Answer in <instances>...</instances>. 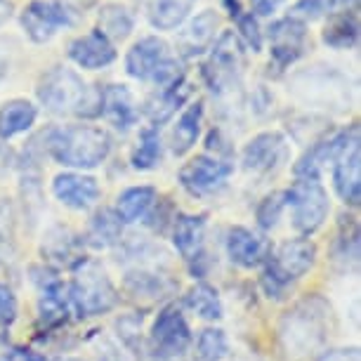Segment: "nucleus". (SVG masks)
Here are the masks:
<instances>
[{"label":"nucleus","mask_w":361,"mask_h":361,"mask_svg":"<svg viewBox=\"0 0 361 361\" xmlns=\"http://www.w3.org/2000/svg\"><path fill=\"white\" fill-rule=\"evenodd\" d=\"M15 238V215L8 201H0V246H8Z\"/></svg>","instance_id":"nucleus-41"},{"label":"nucleus","mask_w":361,"mask_h":361,"mask_svg":"<svg viewBox=\"0 0 361 361\" xmlns=\"http://www.w3.org/2000/svg\"><path fill=\"white\" fill-rule=\"evenodd\" d=\"M99 116H104L109 126L118 128V130H128L130 126L137 123L140 109L135 104V97L128 85L111 83L102 87L99 94Z\"/></svg>","instance_id":"nucleus-19"},{"label":"nucleus","mask_w":361,"mask_h":361,"mask_svg":"<svg viewBox=\"0 0 361 361\" xmlns=\"http://www.w3.org/2000/svg\"><path fill=\"white\" fill-rule=\"evenodd\" d=\"M231 163L215 156H196L180 170V185L192 196H206L224 187L231 175Z\"/></svg>","instance_id":"nucleus-13"},{"label":"nucleus","mask_w":361,"mask_h":361,"mask_svg":"<svg viewBox=\"0 0 361 361\" xmlns=\"http://www.w3.org/2000/svg\"><path fill=\"white\" fill-rule=\"evenodd\" d=\"M161 135H159V128L154 126H147L140 130V140L135 145L133 154H130V163L135 170H154L159 166L161 161Z\"/></svg>","instance_id":"nucleus-33"},{"label":"nucleus","mask_w":361,"mask_h":361,"mask_svg":"<svg viewBox=\"0 0 361 361\" xmlns=\"http://www.w3.org/2000/svg\"><path fill=\"white\" fill-rule=\"evenodd\" d=\"M71 8L64 3H54V0H31L29 5L19 15L24 33L33 43H47L59 29L73 26L76 19L71 15Z\"/></svg>","instance_id":"nucleus-10"},{"label":"nucleus","mask_w":361,"mask_h":361,"mask_svg":"<svg viewBox=\"0 0 361 361\" xmlns=\"http://www.w3.org/2000/svg\"><path fill=\"white\" fill-rule=\"evenodd\" d=\"M66 3H69V5H76V8H87V5H92L94 0H66ZM66 3H64V5H66Z\"/></svg>","instance_id":"nucleus-49"},{"label":"nucleus","mask_w":361,"mask_h":361,"mask_svg":"<svg viewBox=\"0 0 361 361\" xmlns=\"http://www.w3.org/2000/svg\"><path fill=\"white\" fill-rule=\"evenodd\" d=\"M203 234H206V215H180L173 224V243L177 253L192 262L203 253Z\"/></svg>","instance_id":"nucleus-22"},{"label":"nucleus","mask_w":361,"mask_h":361,"mask_svg":"<svg viewBox=\"0 0 361 361\" xmlns=\"http://www.w3.org/2000/svg\"><path fill=\"white\" fill-rule=\"evenodd\" d=\"M69 59L73 64H78L80 69L97 71L106 69L109 64L116 62V47L104 33L97 29L85 33V36L73 38L69 43Z\"/></svg>","instance_id":"nucleus-17"},{"label":"nucleus","mask_w":361,"mask_h":361,"mask_svg":"<svg viewBox=\"0 0 361 361\" xmlns=\"http://www.w3.org/2000/svg\"><path fill=\"white\" fill-rule=\"evenodd\" d=\"M123 236V222L116 210L111 208H102L90 217V224H87L85 231V243L97 250L111 248L121 241Z\"/></svg>","instance_id":"nucleus-24"},{"label":"nucleus","mask_w":361,"mask_h":361,"mask_svg":"<svg viewBox=\"0 0 361 361\" xmlns=\"http://www.w3.org/2000/svg\"><path fill=\"white\" fill-rule=\"evenodd\" d=\"M17 319V298L12 288L5 283H0V324L10 326Z\"/></svg>","instance_id":"nucleus-40"},{"label":"nucleus","mask_w":361,"mask_h":361,"mask_svg":"<svg viewBox=\"0 0 361 361\" xmlns=\"http://www.w3.org/2000/svg\"><path fill=\"white\" fill-rule=\"evenodd\" d=\"M345 5V12H357L359 8V0H340Z\"/></svg>","instance_id":"nucleus-48"},{"label":"nucleus","mask_w":361,"mask_h":361,"mask_svg":"<svg viewBox=\"0 0 361 361\" xmlns=\"http://www.w3.org/2000/svg\"><path fill=\"white\" fill-rule=\"evenodd\" d=\"M52 194L71 210H87L99 199L97 180L83 173H62L52 180Z\"/></svg>","instance_id":"nucleus-18"},{"label":"nucleus","mask_w":361,"mask_h":361,"mask_svg":"<svg viewBox=\"0 0 361 361\" xmlns=\"http://www.w3.org/2000/svg\"><path fill=\"white\" fill-rule=\"evenodd\" d=\"M317 361H361L359 347H338V350H326Z\"/></svg>","instance_id":"nucleus-42"},{"label":"nucleus","mask_w":361,"mask_h":361,"mask_svg":"<svg viewBox=\"0 0 361 361\" xmlns=\"http://www.w3.org/2000/svg\"><path fill=\"white\" fill-rule=\"evenodd\" d=\"M10 17H12V3L10 0H0V26L8 24Z\"/></svg>","instance_id":"nucleus-46"},{"label":"nucleus","mask_w":361,"mask_h":361,"mask_svg":"<svg viewBox=\"0 0 361 361\" xmlns=\"http://www.w3.org/2000/svg\"><path fill=\"white\" fill-rule=\"evenodd\" d=\"M156 203V189L154 187H130L118 196L116 203V213H118L121 222H140L142 217L149 215V210Z\"/></svg>","instance_id":"nucleus-31"},{"label":"nucleus","mask_w":361,"mask_h":361,"mask_svg":"<svg viewBox=\"0 0 361 361\" xmlns=\"http://www.w3.org/2000/svg\"><path fill=\"white\" fill-rule=\"evenodd\" d=\"M354 135H359V126L357 123L345 128V130H340L336 135H331V137H324L322 142H317V145H312L307 152H305L302 159L295 163V168H293L295 177H310V180H319L322 168L329 161L338 159L340 152L347 147V142H350Z\"/></svg>","instance_id":"nucleus-16"},{"label":"nucleus","mask_w":361,"mask_h":361,"mask_svg":"<svg viewBox=\"0 0 361 361\" xmlns=\"http://www.w3.org/2000/svg\"><path fill=\"white\" fill-rule=\"evenodd\" d=\"M333 262L340 264L343 269L357 267L359 262V224L357 217L343 215L338 222V234L333 241Z\"/></svg>","instance_id":"nucleus-28"},{"label":"nucleus","mask_w":361,"mask_h":361,"mask_svg":"<svg viewBox=\"0 0 361 361\" xmlns=\"http://www.w3.org/2000/svg\"><path fill=\"white\" fill-rule=\"evenodd\" d=\"M331 307L322 298H305L293 307L281 322V343L293 357L317 352V347L326 340V324H329Z\"/></svg>","instance_id":"nucleus-3"},{"label":"nucleus","mask_w":361,"mask_h":361,"mask_svg":"<svg viewBox=\"0 0 361 361\" xmlns=\"http://www.w3.org/2000/svg\"><path fill=\"white\" fill-rule=\"evenodd\" d=\"M338 5V0H298L295 8H293V12L305 19H319L324 15H331L333 8Z\"/></svg>","instance_id":"nucleus-39"},{"label":"nucleus","mask_w":361,"mask_h":361,"mask_svg":"<svg viewBox=\"0 0 361 361\" xmlns=\"http://www.w3.org/2000/svg\"><path fill=\"white\" fill-rule=\"evenodd\" d=\"M264 260H267V264L262 269V288L267 293V298L279 300L283 298L286 288L295 279L305 276L314 267L317 246L310 238H293V241L281 243Z\"/></svg>","instance_id":"nucleus-5"},{"label":"nucleus","mask_w":361,"mask_h":361,"mask_svg":"<svg viewBox=\"0 0 361 361\" xmlns=\"http://www.w3.org/2000/svg\"><path fill=\"white\" fill-rule=\"evenodd\" d=\"M196 352H199L201 361H222L229 352V343L224 331L222 329L201 331L199 340H196Z\"/></svg>","instance_id":"nucleus-36"},{"label":"nucleus","mask_w":361,"mask_h":361,"mask_svg":"<svg viewBox=\"0 0 361 361\" xmlns=\"http://www.w3.org/2000/svg\"><path fill=\"white\" fill-rule=\"evenodd\" d=\"M97 361H126V357L121 354V350L111 343H102L99 350H97Z\"/></svg>","instance_id":"nucleus-45"},{"label":"nucleus","mask_w":361,"mask_h":361,"mask_svg":"<svg viewBox=\"0 0 361 361\" xmlns=\"http://www.w3.org/2000/svg\"><path fill=\"white\" fill-rule=\"evenodd\" d=\"M213 54L206 64H203V78H206L208 87L215 94H224L238 85L241 78V64H243V45L236 38L234 31L220 33V38H215L213 43Z\"/></svg>","instance_id":"nucleus-8"},{"label":"nucleus","mask_w":361,"mask_h":361,"mask_svg":"<svg viewBox=\"0 0 361 361\" xmlns=\"http://www.w3.org/2000/svg\"><path fill=\"white\" fill-rule=\"evenodd\" d=\"M283 3H286V0H250L255 17H271Z\"/></svg>","instance_id":"nucleus-43"},{"label":"nucleus","mask_w":361,"mask_h":361,"mask_svg":"<svg viewBox=\"0 0 361 361\" xmlns=\"http://www.w3.org/2000/svg\"><path fill=\"white\" fill-rule=\"evenodd\" d=\"M201 123L203 102H194V104H189L182 111V116L177 118V126L173 128V135H170V147H173L175 156H185L196 145V140L201 135Z\"/></svg>","instance_id":"nucleus-26"},{"label":"nucleus","mask_w":361,"mask_h":361,"mask_svg":"<svg viewBox=\"0 0 361 361\" xmlns=\"http://www.w3.org/2000/svg\"><path fill=\"white\" fill-rule=\"evenodd\" d=\"M187 307L196 312L201 319H208V322H215V319H222V300L220 293H217L213 286L208 283H196L192 290L185 295Z\"/></svg>","instance_id":"nucleus-34"},{"label":"nucleus","mask_w":361,"mask_h":361,"mask_svg":"<svg viewBox=\"0 0 361 361\" xmlns=\"http://www.w3.org/2000/svg\"><path fill=\"white\" fill-rule=\"evenodd\" d=\"M243 168L248 173L257 175H269L279 170L288 159V142L281 133H260L243 147Z\"/></svg>","instance_id":"nucleus-14"},{"label":"nucleus","mask_w":361,"mask_h":361,"mask_svg":"<svg viewBox=\"0 0 361 361\" xmlns=\"http://www.w3.org/2000/svg\"><path fill=\"white\" fill-rule=\"evenodd\" d=\"M220 29V15L215 10H203L196 15L177 38V50L182 57H199L215 43V31Z\"/></svg>","instance_id":"nucleus-20"},{"label":"nucleus","mask_w":361,"mask_h":361,"mask_svg":"<svg viewBox=\"0 0 361 361\" xmlns=\"http://www.w3.org/2000/svg\"><path fill=\"white\" fill-rule=\"evenodd\" d=\"M5 361H45L43 354L29 350V347H15V350L8 352Z\"/></svg>","instance_id":"nucleus-44"},{"label":"nucleus","mask_w":361,"mask_h":361,"mask_svg":"<svg viewBox=\"0 0 361 361\" xmlns=\"http://www.w3.org/2000/svg\"><path fill=\"white\" fill-rule=\"evenodd\" d=\"M269 54H271V64L274 69L283 71L290 64H295L310 45V33L307 24L298 17H283L276 19L269 26Z\"/></svg>","instance_id":"nucleus-11"},{"label":"nucleus","mask_w":361,"mask_h":361,"mask_svg":"<svg viewBox=\"0 0 361 361\" xmlns=\"http://www.w3.org/2000/svg\"><path fill=\"white\" fill-rule=\"evenodd\" d=\"M38 118V109L29 99H10L0 106V137L10 140L31 130Z\"/></svg>","instance_id":"nucleus-25"},{"label":"nucleus","mask_w":361,"mask_h":361,"mask_svg":"<svg viewBox=\"0 0 361 361\" xmlns=\"http://www.w3.org/2000/svg\"><path fill=\"white\" fill-rule=\"evenodd\" d=\"M126 290L135 298H147V300H156L163 298L168 293L175 290V281H170L168 276H163L161 271L154 269H135L128 271L126 276Z\"/></svg>","instance_id":"nucleus-27"},{"label":"nucleus","mask_w":361,"mask_h":361,"mask_svg":"<svg viewBox=\"0 0 361 361\" xmlns=\"http://www.w3.org/2000/svg\"><path fill=\"white\" fill-rule=\"evenodd\" d=\"M286 206L293 208V227L300 236H312L329 217L331 201L324 185L310 177H298L286 192Z\"/></svg>","instance_id":"nucleus-7"},{"label":"nucleus","mask_w":361,"mask_h":361,"mask_svg":"<svg viewBox=\"0 0 361 361\" xmlns=\"http://www.w3.org/2000/svg\"><path fill=\"white\" fill-rule=\"evenodd\" d=\"M224 246H227L229 260L246 269L257 267V264L264 262V257H267V243H264L255 231H250L246 227H231L227 231Z\"/></svg>","instance_id":"nucleus-21"},{"label":"nucleus","mask_w":361,"mask_h":361,"mask_svg":"<svg viewBox=\"0 0 361 361\" xmlns=\"http://www.w3.org/2000/svg\"><path fill=\"white\" fill-rule=\"evenodd\" d=\"M222 5L227 8V12H229V15L234 17V19H238V17L243 15V12H241V5H238V0H222Z\"/></svg>","instance_id":"nucleus-47"},{"label":"nucleus","mask_w":361,"mask_h":361,"mask_svg":"<svg viewBox=\"0 0 361 361\" xmlns=\"http://www.w3.org/2000/svg\"><path fill=\"white\" fill-rule=\"evenodd\" d=\"M69 293L73 310L80 319L102 317L111 312L118 302V293H116L106 269L97 260H87V257L73 267Z\"/></svg>","instance_id":"nucleus-4"},{"label":"nucleus","mask_w":361,"mask_h":361,"mask_svg":"<svg viewBox=\"0 0 361 361\" xmlns=\"http://www.w3.org/2000/svg\"><path fill=\"white\" fill-rule=\"evenodd\" d=\"M187 3L182 0H156L149 10V22L159 31H173L187 19Z\"/></svg>","instance_id":"nucleus-35"},{"label":"nucleus","mask_w":361,"mask_h":361,"mask_svg":"<svg viewBox=\"0 0 361 361\" xmlns=\"http://www.w3.org/2000/svg\"><path fill=\"white\" fill-rule=\"evenodd\" d=\"M126 71L130 78L145 80V83H156L161 87H168L177 78H182L180 62L175 59L170 45L159 36L142 38L128 50Z\"/></svg>","instance_id":"nucleus-6"},{"label":"nucleus","mask_w":361,"mask_h":361,"mask_svg":"<svg viewBox=\"0 0 361 361\" xmlns=\"http://www.w3.org/2000/svg\"><path fill=\"white\" fill-rule=\"evenodd\" d=\"M80 246H83V241H80L73 231L64 229V227H52L45 234L43 255L47 257V260L64 264V267H76V264L83 260L78 253Z\"/></svg>","instance_id":"nucleus-23"},{"label":"nucleus","mask_w":361,"mask_h":361,"mask_svg":"<svg viewBox=\"0 0 361 361\" xmlns=\"http://www.w3.org/2000/svg\"><path fill=\"white\" fill-rule=\"evenodd\" d=\"M361 149L359 135L347 142V147L336 159V170H333V185L345 206L357 208L361 201Z\"/></svg>","instance_id":"nucleus-15"},{"label":"nucleus","mask_w":361,"mask_h":361,"mask_svg":"<svg viewBox=\"0 0 361 361\" xmlns=\"http://www.w3.org/2000/svg\"><path fill=\"white\" fill-rule=\"evenodd\" d=\"M57 361H80V359H71V357H66V359H57Z\"/></svg>","instance_id":"nucleus-50"},{"label":"nucleus","mask_w":361,"mask_h":361,"mask_svg":"<svg viewBox=\"0 0 361 361\" xmlns=\"http://www.w3.org/2000/svg\"><path fill=\"white\" fill-rule=\"evenodd\" d=\"M135 26L133 12L121 3H109L99 10V33L109 40H126Z\"/></svg>","instance_id":"nucleus-32"},{"label":"nucleus","mask_w":361,"mask_h":361,"mask_svg":"<svg viewBox=\"0 0 361 361\" xmlns=\"http://www.w3.org/2000/svg\"><path fill=\"white\" fill-rule=\"evenodd\" d=\"M286 208V192H274V194H267L264 199L260 201L257 206L255 215H257V222H260L262 229H271L274 224L279 222Z\"/></svg>","instance_id":"nucleus-37"},{"label":"nucleus","mask_w":361,"mask_h":361,"mask_svg":"<svg viewBox=\"0 0 361 361\" xmlns=\"http://www.w3.org/2000/svg\"><path fill=\"white\" fill-rule=\"evenodd\" d=\"M189 345H192V331L185 314L177 307L161 310L149 333V357L154 361H175L187 352Z\"/></svg>","instance_id":"nucleus-9"},{"label":"nucleus","mask_w":361,"mask_h":361,"mask_svg":"<svg viewBox=\"0 0 361 361\" xmlns=\"http://www.w3.org/2000/svg\"><path fill=\"white\" fill-rule=\"evenodd\" d=\"M189 94H192V85L187 83L185 76L177 78L175 83H170L168 87H163L159 97H156L147 109V114H149V118H152L154 128H159V123H166L170 116H173L182 104H185Z\"/></svg>","instance_id":"nucleus-29"},{"label":"nucleus","mask_w":361,"mask_h":361,"mask_svg":"<svg viewBox=\"0 0 361 361\" xmlns=\"http://www.w3.org/2000/svg\"><path fill=\"white\" fill-rule=\"evenodd\" d=\"M324 45L333 50H352L359 43V22L354 12H340L329 19V24L322 31Z\"/></svg>","instance_id":"nucleus-30"},{"label":"nucleus","mask_w":361,"mask_h":361,"mask_svg":"<svg viewBox=\"0 0 361 361\" xmlns=\"http://www.w3.org/2000/svg\"><path fill=\"white\" fill-rule=\"evenodd\" d=\"M45 142L43 152L50 154L59 166L90 170L102 166L111 154V137L106 130L94 126L47 128L40 133Z\"/></svg>","instance_id":"nucleus-1"},{"label":"nucleus","mask_w":361,"mask_h":361,"mask_svg":"<svg viewBox=\"0 0 361 361\" xmlns=\"http://www.w3.org/2000/svg\"><path fill=\"white\" fill-rule=\"evenodd\" d=\"M38 102L54 116H78V118H94L99 116V94L73 69L52 66L38 80L36 87Z\"/></svg>","instance_id":"nucleus-2"},{"label":"nucleus","mask_w":361,"mask_h":361,"mask_svg":"<svg viewBox=\"0 0 361 361\" xmlns=\"http://www.w3.org/2000/svg\"><path fill=\"white\" fill-rule=\"evenodd\" d=\"M238 24V40L241 45L246 43V47H250L253 52H260L262 50V31H260V24H257V17L250 12V15H241L236 19Z\"/></svg>","instance_id":"nucleus-38"},{"label":"nucleus","mask_w":361,"mask_h":361,"mask_svg":"<svg viewBox=\"0 0 361 361\" xmlns=\"http://www.w3.org/2000/svg\"><path fill=\"white\" fill-rule=\"evenodd\" d=\"M31 274L40 290V300H38L40 326L47 331L62 329V326L69 322V305H66L64 286L59 281L57 271H52L47 267H31Z\"/></svg>","instance_id":"nucleus-12"}]
</instances>
